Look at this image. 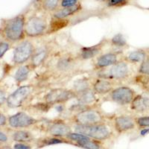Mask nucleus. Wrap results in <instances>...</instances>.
Listing matches in <instances>:
<instances>
[{
    "instance_id": "f03ea898",
    "label": "nucleus",
    "mask_w": 149,
    "mask_h": 149,
    "mask_svg": "<svg viewBox=\"0 0 149 149\" xmlns=\"http://www.w3.org/2000/svg\"><path fill=\"white\" fill-rule=\"evenodd\" d=\"M25 26L26 19L24 16H17L9 19L4 28V34L6 39L11 42L21 40L25 35Z\"/></svg>"
},
{
    "instance_id": "2f4dec72",
    "label": "nucleus",
    "mask_w": 149,
    "mask_h": 149,
    "mask_svg": "<svg viewBox=\"0 0 149 149\" xmlns=\"http://www.w3.org/2000/svg\"><path fill=\"white\" fill-rule=\"evenodd\" d=\"M129 0H109L107 3L108 7H122L128 3Z\"/></svg>"
},
{
    "instance_id": "bb28decb",
    "label": "nucleus",
    "mask_w": 149,
    "mask_h": 149,
    "mask_svg": "<svg viewBox=\"0 0 149 149\" xmlns=\"http://www.w3.org/2000/svg\"><path fill=\"white\" fill-rule=\"evenodd\" d=\"M99 142L100 141L95 140V139H93L91 138H89L86 140L78 142L74 145L84 149H102V145L100 144Z\"/></svg>"
},
{
    "instance_id": "473e14b6",
    "label": "nucleus",
    "mask_w": 149,
    "mask_h": 149,
    "mask_svg": "<svg viewBox=\"0 0 149 149\" xmlns=\"http://www.w3.org/2000/svg\"><path fill=\"white\" fill-rule=\"evenodd\" d=\"M78 0H61L60 5L61 8H70L78 5Z\"/></svg>"
},
{
    "instance_id": "4468645a",
    "label": "nucleus",
    "mask_w": 149,
    "mask_h": 149,
    "mask_svg": "<svg viewBox=\"0 0 149 149\" xmlns=\"http://www.w3.org/2000/svg\"><path fill=\"white\" fill-rule=\"evenodd\" d=\"M104 41H102L94 46L82 47L78 52V58L81 60H84V61H87V60L95 58L101 53L104 46Z\"/></svg>"
},
{
    "instance_id": "20e7f679",
    "label": "nucleus",
    "mask_w": 149,
    "mask_h": 149,
    "mask_svg": "<svg viewBox=\"0 0 149 149\" xmlns=\"http://www.w3.org/2000/svg\"><path fill=\"white\" fill-rule=\"evenodd\" d=\"M49 23L45 17L32 16L26 21L25 34L29 37H38L47 33Z\"/></svg>"
},
{
    "instance_id": "dca6fc26",
    "label": "nucleus",
    "mask_w": 149,
    "mask_h": 149,
    "mask_svg": "<svg viewBox=\"0 0 149 149\" xmlns=\"http://www.w3.org/2000/svg\"><path fill=\"white\" fill-rule=\"evenodd\" d=\"M49 50L46 47H41L36 49L31 59V65L34 68L41 66L47 59Z\"/></svg>"
},
{
    "instance_id": "f257e3e1",
    "label": "nucleus",
    "mask_w": 149,
    "mask_h": 149,
    "mask_svg": "<svg viewBox=\"0 0 149 149\" xmlns=\"http://www.w3.org/2000/svg\"><path fill=\"white\" fill-rule=\"evenodd\" d=\"M74 132L84 134L95 140L104 141L110 139L112 136L110 129L104 123L95 124L90 125H74Z\"/></svg>"
},
{
    "instance_id": "4be33fe9",
    "label": "nucleus",
    "mask_w": 149,
    "mask_h": 149,
    "mask_svg": "<svg viewBox=\"0 0 149 149\" xmlns=\"http://www.w3.org/2000/svg\"><path fill=\"white\" fill-rule=\"evenodd\" d=\"M70 23V20L67 19H56L53 17L52 19L50 24L49 25V29L47 33H54L55 31L61 30L67 26Z\"/></svg>"
},
{
    "instance_id": "423d86ee",
    "label": "nucleus",
    "mask_w": 149,
    "mask_h": 149,
    "mask_svg": "<svg viewBox=\"0 0 149 149\" xmlns=\"http://www.w3.org/2000/svg\"><path fill=\"white\" fill-rule=\"evenodd\" d=\"M76 94L72 90L65 88H56L50 90L44 97L45 102L50 105L64 104L72 98H75Z\"/></svg>"
},
{
    "instance_id": "7ed1b4c3",
    "label": "nucleus",
    "mask_w": 149,
    "mask_h": 149,
    "mask_svg": "<svg viewBox=\"0 0 149 149\" xmlns=\"http://www.w3.org/2000/svg\"><path fill=\"white\" fill-rule=\"evenodd\" d=\"M72 121L78 125H90L95 124L104 123V116L98 109L91 107L79 113H74Z\"/></svg>"
},
{
    "instance_id": "0eeeda50",
    "label": "nucleus",
    "mask_w": 149,
    "mask_h": 149,
    "mask_svg": "<svg viewBox=\"0 0 149 149\" xmlns=\"http://www.w3.org/2000/svg\"><path fill=\"white\" fill-rule=\"evenodd\" d=\"M35 50L34 44L31 41H22L14 49L13 61L16 64H23L31 59Z\"/></svg>"
},
{
    "instance_id": "79ce46f5",
    "label": "nucleus",
    "mask_w": 149,
    "mask_h": 149,
    "mask_svg": "<svg viewBox=\"0 0 149 149\" xmlns=\"http://www.w3.org/2000/svg\"><path fill=\"white\" fill-rule=\"evenodd\" d=\"M148 58H149V56H148Z\"/></svg>"
},
{
    "instance_id": "2eb2a0df",
    "label": "nucleus",
    "mask_w": 149,
    "mask_h": 149,
    "mask_svg": "<svg viewBox=\"0 0 149 149\" xmlns=\"http://www.w3.org/2000/svg\"><path fill=\"white\" fill-rule=\"evenodd\" d=\"M113 89V84L111 80L98 78L93 84V91L98 95H104L108 94Z\"/></svg>"
},
{
    "instance_id": "aec40b11",
    "label": "nucleus",
    "mask_w": 149,
    "mask_h": 149,
    "mask_svg": "<svg viewBox=\"0 0 149 149\" xmlns=\"http://www.w3.org/2000/svg\"><path fill=\"white\" fill-rule=\"evenodd\" d=\"M148 57V54L146 51L139 49V50H135L129 53L126 60L127 62H130V63H141L146 61Z\"/></svg>"
},
{
    "instance_id": "ea45409f",
    "label": "nucleus",
    "mask_w": 149,
    "mask_h": 149,
    "mask_svg": "<svg viewBox=\"0 0 149 149\" xmlns=\"http://www.w3.org/2000/svg\"><path fill=\"white\" fill-rule=\"evenodd\" d=\"M149 134V128L148 127H145V128H142L140 130V135L141 136H146L147 134Z\"/></svg>"
},
{
    "instance_id": "9b49d317",
    "label": "nucleus",
    "mask_w": 149,
    "mask_h": 149,
    "mask_svg": "<svg viewBox=\"0 0 149 149\" xmlns=\"http://www.w3.org/2000/svg\"><path fill=\"white\" fill-rule=\"evenodd\" d=\"M39 120L34 117L28 115L24 112H19L9 117L8 123L12 127L15 128H25L36 125Z\"/></svg>"
},
{
    "instance_id": "1a4fd4ad",
    "label": "nucleus",
    "mask_w": 149,
    "mask_h": 149,
    "mask_svg": "<svg viewBox=\"0 0 149 149\" xmlns=\"http://www.w3.org/2000/svg\"><path fill=\"white\" fill-rule=\"evenodd\" d=\"M46 131L49 136L55 137L66 138L72 132V128L69 124L61 119L49 121L46 123Z\"/></svg>"
},
{
    "instance_id": "a19ab883",
    "label": "nucleus",
    "mask_w": 149,
    "mask_h": 149,
    "mask_svg": "<svg viewBox=\"0 0 149 149\" xmlns=\"http://www.w3.org/2000/svg\"><path fill=\"white\" fill-rule=\"evenodd\" d=\"M95 1H98V2H107L109 0H95Z\"/></svg>"
},
{
    "instance_id": "72a5a7b5",
    "label": "nucleus",
    "mask_w": 149,
    "mask_h": 149,
    "mask_svg": "<svg viewBox=\"0 0 149 149\" xmlns=\"http://www.w3.org/2000/svg\"><path fill=\"white\" fill-rule=\"evenodd\" d=\"M10 48V45L6 42H0V58H2L4 54L7 52Z\"/></svg>"
},
{
    "instance_id": "e433bc0d",
    "label": "nucleus",
    "mask_w": 149,
    "mask_h": 149,
    "mask_svg": "<svg viewBox=\"0 0 149 149\" xmlns=\"http://www.w3.org/2000/svg\"><path fill=\"white\" fill-rule=\"evenodd\" d=\"M54 108H55V110H57V112H58V113H63V112L64 111L65 107L64 105H63V104H56Z\"/></svg>"
},
{
    "instance_id": "7c9ffc66",
    "label": "nucleus",
    "mask_w": 149,
    "mask_h": 149,
    "mask_svg": "<svg viewBox=\"0 0 149 149\" xmlns=\"http://www.w3.org/2000/svg\"><path fill=\"white\" fill-rule=\"evenodd\" d=\"M139 72L142 74L149 76V58L148 57L147 59L144 61L142 63H140L139 68Z\"/></svg>"
},
{
    "instance_id": "c9c22d12",
    "label": "nucleus",
    "mask_w": 149,
    "mask_h": 149,
    "mask_svg": "<svg viewBox=\"0 0 149 149\" xmlns=\"http://www.w3.org/2000/svg\"><path fill=\"white\" fill-rule=\"evenodd\" d=\"M7 100L5 94L2 90H0V105H2Z\"/></svg>"
},
{
    "instance_id": "f3484780",
    "label": "nucleus",
    "mask_w": 149,
    "mask_h": 149,
    "mask_svg": "<svg viewBox=\"0 0 149 149\" xmlns=\"http://www.w3.org/2000/svg\"><path fill=\"white\" fill-rule=\"evenodd\" d=\"M130 107L133 110L138 113L144 112L149 109V97L146 95H136L130 104Z\"/></svg>"
},
{
    "instance_id": "cd10ccee",
    "label": "nucleus",
    "mask_w": 149,
    "mask_h": 149,
    "mask_svg": "<svg viewBox=\"0 0 149 149\" xmlns=\"http://www.w3.org/2000/svg\"><path fill=\"white\" fill-rule=\"evenodd\" d=\"M110 42L111 46H114L116 48H119V49L125 47L127 46V41H126L123 34H121V33L115 34L110 39Z\"/></svg>"
},
{
    "instance_id": "5701e85b",
    "label": "nucleus",
    "mask_w": 149,
    "mask_h": 149,
    "mask_svg": "<svg viewBox=\"0 0 149 149\" xmlns=\"http://www.w3.org/2000/svg\"><path fill=\"white\" fill-rule=\"evenodd\" d=\"M74 64V61L70 56H64L60 58L57 62L56 68L61 72L69 71L73 68Z\"/></svg>"
},
{
    "instance_id": "58836bf2",
    "label": "nucleus",
    "mask_w": 149,
    "mask_h": 149,
    "mask_svg": "<svg viewBox=\"0 0 149 149\" xmlns=\"http://www.w3.org/2000/svg\"><path fill=\"white\" fill-rule=\"evenodd\" d=\"M8 141V136L6 134L0 131V142H5Z\"/></svg>"
},
{
    "instance_id": "c85d7f7f",
    "label": "nucleus",
    "mask_w": 149,
    "mask_h": 149,
    "mask_svg": "<svg viewBox=\"0 0 149 149\" xmlns=\"http://www.w3.org/2000/svg\"><path fill=\"white\" fill-rule=\"evenodd\" d=\"M61 3V0H42V9L48 12H54L58 10V7Z\"/></svg>"
},
{
    "instance_id": "6e6552de",
    "label": "nucleus",
    "mask_w": 149,
    "mask_h": 149,
    "mask_svg": "<svg viewBox=\"0 0 149 149\" xmlns=\"http://www.w3.org/2000/svg\"><path fill=\"white\" fill-rule=\"evenodd\" d=\"M135 96V91L127 86L116 87L110 93V100L122 106L130 104Z\"/></svg>"
},
{
    "instance_id": "412c9836",
    "label": "nucleus",
    "mask_w": 149,
    "mask_h": 149,
    "mask_svg": "<svg viewBox=\"0 0 149 149\" xmlns=\"http://www.w3.org/2000/svg\"><path fill=\"white\" fill-rule=\"evenodd\" d=\"M62 143H68V144H72L69 139L62 137H55V136H49V137L42 138L40 139L38 142V146L40 147H44V146H53V145L62 144Z\"/></svg>"
},
{
    "instance_id": "39448f33",
    "label": "nucleus",
    "mask_w": 149,
    "mask_h": 149,
    "mask_svg": "<svg viewBox=\"0 0 149 149\" xmlns=\"http://www.w3.org/2000/svg\"><path fill=\"white\" fill-rule=\"evenodd\" d=\"M99 78L108 80H122L127 78L129 74V67L125 61H118L113 66L100 70L98 73Z\"/></svg>"
},
{
    "instance_id": "b1692460",
    "label": "nucleus",
    "mask_w": 149,
    "mask_h": 149,
    "mask_svg": "<svg viewBox=\"0 0 149 149\" xmlns=\"http://www.w3.org/2000/svg\"><path fill=\"white\" fill-rule=\"evenodd\" d=\"M13 139L14 141L18 142H31L34 141V136L29 130H17L13 135Z\"/></svg>"
},
{
    "instance_id": "f704fd0d",
    "label": "nucleus",
    "mask_w": 149,
    "mask_h": 149,
    "mask_svg": "<svg viewBox=\"0 0 149 149\" xmlns=\"http://www.w3.org/2000/svg\"><path fill=\"white\" fill-rule=\"evenodd\" d=\"M14 149H31V146L25 142H18L14 145Z\"/></svg>"
},
{
    "instance_id": "393cba45",
    "label": "nucleus",
    "mask_w": 149,
    "mask_h": 149,
    "mask_svg": "<svg viewBox=\"0 0 149 149\" xmlns=\"http://www.w3.org/2000/svg\"><path fill=\"white\" fill-rule=\"evenodd\" d=\"M91 89V85H90V81L86 78H80V79L74 81L73 83V87L72 90L75 93H81L84 90Z\"/></svg>"
},
{
    "instance_id": "a211bd4d",
    "label": "nucleus",
    "mask_w": 149,
    "mask_h": 149,
    "mask_svg": "<svg viewBox=\"0 0 149 149\" xmlns=\"http://www.w3.org/2000/svg\"><path fill=\"white\" fill-rule=\"evenodd\" d=\"M75 94H76L75 99L78 101V102L84 104L92 105L96 101V94L92 88Z\"/></svg>"
},
{
    "instance_id": "6ab92c4d",
    "label": "nucleus",
    "mask_w": 149,
    "mask_h": 149,
    "mask_svg": "<svg viewBox=\"0 0 149 149\" xmlns=\"http://www.w3.org/2000/svg\"><path fill=\"white\" fill-rule=\"evenodd\" d=\"M81 5H78L70 8H62L61 9H58L53 12V17L56 19H66L70 16L74 15L78 12L81 10Z\"/></svg>"
},
{
    "instance_id": "4c0bfd02",
    "label": "nucleus",
    "mask_w": 149,
    "mask_h": 149,
    "mask_svg": "<svg viewBox=\"0 0 149 149\" xmlns=\"http://www.w3.org/2000/svg\"><path fill=\"white\" fill-rule=\"evenodd\" d=\"M6 122H7L6 117H5L3 114L0 113V126L5 125V124H6Z\"/></svg>"
},
{
    "instance_id": "9d476101",
    "label": "nucleus",
    "mask_w": 149,
    "mask_h": 149,
    "mask_svg": "<svg viewBox=\"0 0 149 149\" xmlns=\"http://www.w3.org/2000/svg\"><path fill=\"white\" fill-rule=\"evenodd\" d=\"M32 91L31 86H22L16 90L7 98V105L10 108H17L22 106Z\"/></svg>"
},
{
    "instance_id": "a878e982",
    "label": "nucleus",
    "mask_w": 149,
    "mask_h": 149,
    "mask_svg": "<svg viewBox=\"0 0 149 149\" xmlns=\"http://www.w3.org/2000/svg\"><path fill=\"white\" fill-rule=\"evenodd\" d=\"M31 67L29 66H22L17 70L14 78L17 82L25 81L31 72Z\"/></svg>"
},
{
    "instance_id": "f8f14e48",
    "label": "nucleus",
    "mask_w": 149,
    "mask_h": 149,
    "mask_svg": "<svg viewBox=\"0 0 149 149\" xmlns=\"http://www.w3.org/2000/svg\"><path fill=\"white\" fill-rule=\"evenodd\" d=\"M114 128L118 134L128 132L130 130H134L136 127L135 119L130 116L120 115L117 116L113 120Z\"/></svg>"
},
{
    "instance_id": "ddd939ff",
    "label": "nucleus",
    "mask_w": 149,
    "mask_h": 149,
    "mask_svg": "<svg viewBox=\"0 0 149 149\" xmlns=\"http://www.w3.org/2000/svg\"><path fill=\"white\" fill-rule=\"evenodd\" d=\"M119 61L116 52H107L98 57L95 63V70H100L113 66Z\"/></svg>"
},
{
    "instance_id": "c756f323",
    "label": "nucleus",
    "mask_w": 149,
    "mask_h": 149,
    "mask_svg": "<svg viewBox=\"0 0 149 149\" xmlns=\"http://www.w3.org/2000/svg\"><path fill=\"white\" fill-rule=\"evenodd\" d=\"M136 125L141 128L148 127L149 128V116H143L135 119Z\"/></svg>"
}]
</instances>
